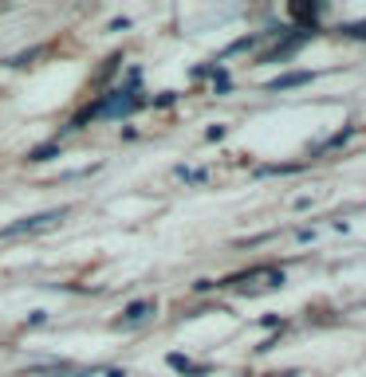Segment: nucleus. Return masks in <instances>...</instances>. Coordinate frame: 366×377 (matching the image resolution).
<instances>
[{
    "label": "nucleus",
    "instance_id": "1",
    "mask_svg": "<svg viewBox=\"0 0 366 377\" xmlns=\"http://www.w3.org/2000/svg\"><path fill=\"white\" fill-rule=\"evenodd\" d=\"M217 287H241V291H276L284 287V268H252V271H241V275H229V279H220Z\"/></svg>",
    "mask_w": 366,
    "mask_h": 377
},
{
    "label": "nucleus",
    "instance_id": "2",
    "mask_svg": "<svg viewBox=\"0 0 366 377\" xmlns=\"http://www.w3.org/2000/svg\"><path fill=\"white\" fill-rule=\"evenodd\" d=\"M63 217H67V208L36 212V217H24L20 224H8V228H0V236H28V232H40V228H55V224H60Z\"/></svg>",
    "mask_w": 366,
    "mask_h": 377
},
{
    "label": "nucleus",
    "instance_id": "3",
    "mask_svg": "<svg viewBox=\"0 0 366 377\" xmlns=\"http://www.w3.org/2000/svg\"><path fill=\"white\" fill-rule=\"evenodd\" d=\"M319 71H288V75H276L264 91H295V86H307V83H315Z\"/></svg>",
    "mask_w": 366,
    "mask_h": 377
},
{
    "label": "nucleus",
    "instance_id": "4",
    "mask_svg": "<svg viewBox=\"0 0 366 377\" xmlns=\"http://www.w3.org/2000/svg\"><path fill=\"white\" fill-rule=\"evenodd\" d=\"M354 134H358V126H342L339 134H331V138H323L319 146H311V158H319V154H331V149H342Z\"/></svg>",
    "mask_w": 366,
    "mask_h": 377
},
{
    "label": "nucleus",
    "instance_id": "5",
    "mask_svg": "<svg viewBox=\"0 0 366 377\" xmlns=\"http://www.w3.org/2000/svg\"><path fill=\"white\" fill-rule=\"evenodd\" d=\"M150 311H154V303H150V299H142V303H130V306H126V315L119 318V327H134V322L150 318Z\"/></svg>",
    "mask_w": 366,
    "mask_h": 377
},
{
    "label": "nucleus",
    "instance_id": "6",
    "mask_svg": "<svg viewBox=\"0 0 366 377\" xmlns=\"http://www.w3.org/2000/svg\"><path fill=\"white\" fill-rule=\"evenodd\" d=\"M342 39H354V44H366V20H347V24L335 28Z\"/></svg>",
    "mask_w": 366,
    "mask_h": 377
},
{
    "label": "nucleus",
    "instance_id": "7",
    "mask_svg": "<svg viewBox=\"0 0 366 377\" xmlns=\"http://www.w3.org/2000/svg\"><path fill=\"white\" fill-rule=\"evenodd\" d=\"M307 161H288V165H260L256 177H284V173H299Z\"/></svg>",
    "mask_w": 366,
    "mask_h": 377
},
{
    "label": "nucleus",
    "instance_id": "8",
    "mask_svg": "<svg viewBox=\"0 0 366 377\" xmlns=\"http://www.w3.org/2000/svg\"><path fill=\"white\" fill-rule=\"evenodd\" d=\"M295 240H299V243H307V240H315V228H299V232H295Z\"/></svg>",
    "mask_w": 366,
    "mask_h": 377
},
{
    "label": "nucleus",
    "instance_id": "9",
    "mask_svg": "<svg viewBox=\"0 0 366 377\" xmlns=\"http://www.w3.org/2000/svg\"><path fill=\"white\" fill-rule=\"evenodd\" d=\"M173 98H177V95H173V91H166V95H158V98H154V107H170Z\"/></svg>",
    "mask_w": 366,
    "mask_h": 377
}]
</instances>
